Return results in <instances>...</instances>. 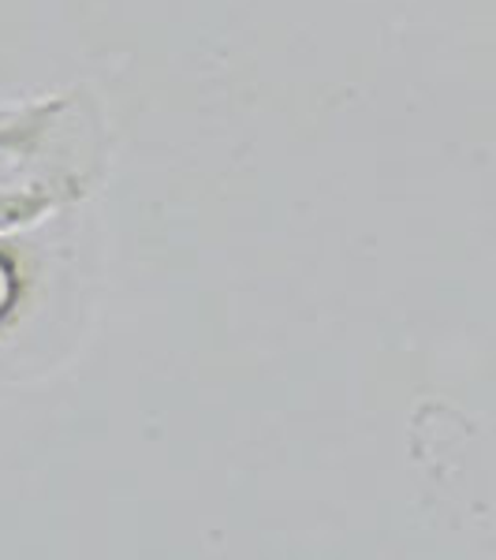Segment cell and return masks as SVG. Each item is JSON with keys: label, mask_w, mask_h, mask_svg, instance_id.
<instances>
[{"label": "cell", "mask_w": 496, "mask_h": 560, "mask_svg": "<svg viewBox=\"0 0 496 560\" xmlns=\"http://www.w3.org/2000/svg\"><path fill=\"white\" fill-rule=\"evenodd\" d=\"M52 247L57 243L34 236H0V345L38 318L45 300L57 292V277H49L57 258Z\"/></svg>", "instance_id": "1"}]
</instances>
